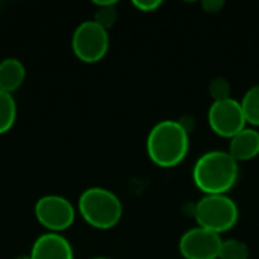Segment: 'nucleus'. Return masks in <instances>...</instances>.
<instances>
[{
    "mask_svg": "<svg viewBox=\"0 0 259 259\" xmlns=\"http://www.w3.org/2000/svg\"><path fill=\"white\" fill-rule=\"evenodd\" d=\"M146 150L149 159L161 167L179 165L190 150V132L179 120H161L147 134Z\"/></svg>",
    "mask_w": 259,
    "mask_h": 259,
    "instance_id": "1",
    "label": "nucleus"
},
{
    "mask_svg": "<svg viewBox=\"0 0 259 259\" xmlns=\"http://www.w3.org/2000/svg\"><path fill=\"white\" fill-rule=\"evenodd\" d=\"M238 162L225 150L203 153L193 167V182L203 196L228 194L238 181Z\"/></svg>",
    "mask_w": 259,
    "mask_h": 259,
    "instance_id": "2",
    "label": "nucleus"
},
{
    "mask_svg": "<svg viewBox=\"0 0 259 259\" xmlns=\"http://www.w3.org/2000/svg\"><path fill=\"white\" fill-rule=\"evenodd\" d=\"M82 219L100 231L112 229L123 217V205L115 193L102 187L85 190L77 202Z\"/></svg>",
    "mask_w": 259,
    "mask_h": 259,
    "instance_id": "3",
    "label": "nucleus"
},
{
    "mask_svg": "<svg viewBox=\"0 0 259 259\" xmlns=\"http://www.w3.org/2000/svg\"><path fill=\"white\" fill-rule=\"evenodd\" d=\"M193 217L199 228L214 234H225L231 231L240 217L237 202L228 194L202 196L193 206Z\"/></svg>",
    "mask_w": 259,
    "mask_h": 259,
    "instance_id": "4",
    "label": "nucleus"
},
{
    "mask_svg": "<svg viewBox=\"0 0 259 259\" xmlns=\"http://www.w3.org/2000/svg\"><path fill=\"white\" fill-rule=\"evenodd\" d=\"M71 47L77 59L85 64H96L109 50V33L94 20H87L74 29Z\"/></svg>",
    "mask_w": 259,
    "mask_h": 259,
    "instance_id": "5",
    "label": "nucleus"
},
{
    "mask_svg": "<svg viewBox=\"0 0 259 259\" xmlns=\"http://www.w3.org/2000/svg\"><path fill=\"white\" fill-rule=\"evenodd\" d=\"M33 211L39 225L53 234L68 229L76 219V211L71 202L58 194H47L38 199Z\"/></svg>",
    "mask_w": 259,
    "mask_h": 259,
    "instance_id": "6",
    "label": "nucleus"
},
{
    "mask_svg": "<svg viewBox=\"0 0 259 259\" xmlns=\"http://www.w3.org/2000/svg\"><path fill=\"white\" fill-rule=\"evenodd\" d=\"M208 124L217 137L228 140L241 132L247 121L240 100L231 97L226 100L212 102L208 109Z\"/></svg>",
    "mask_w": 259,
    "mask_h": 259,
    "instance_id": "7",
    "label": "nucleus"
},
{
    "mask_svg": "<svg viewBox=\"0 0 259 259\" xmlns=\"http://www.w3.org/2000/svg\"><path fill=\"white\" fill-rule=\"evenodd\" d=\"M222 235L203 228H191L179 240V253L184 259H219Z\"/></svg>",
    "mask_w": 259,
    "mask_h": 259,
    "instance_id": "8",
    "label": "nucleus"
},
{
    "mask_svg": "<svg viewBox=\"0 0 259 259\" xmlns=\"http://www.w3.org/2000/svg\"><path fill=\"white\" fill-rule=\"evenodd\" d=\"M30 259H74V255L67 238L61 234L47 232L35 240Z\"/></svg>",
    "mask_w": 259,
    "mask_h": 259,
    "instance_id": "9",
    "label": "nucleus"
},
{
    "mask_svg": "<svg viewBox=\"0 0 259 259\" xmlns=\"http://www.w3.org/2000/svg\"><path fill=\"white\" fill-rule=\"evenodd\" d=\"M229 155L237 161H252L259 155V132L253 127H244L229 140Z\"/></svg>",
    "mask_w": 259,
    "mask_h": 259,
    "instance_id": "10",
    "label": "nucleus"
},
{
    "mask_svg": "<svg viewBox=\"0 0 259 259\" xmlns=\"http://www.w3.org/2000/svg\"><path fill=\"white\" fill-rule=\"evenodd\" d=\"M26 77V68L17 58H6L0 62V91L12 94Z\"/></svg>",
    "mask_w": 259,
    "mask_h": 259,
    "instance_id": "11",
    "label": "nucleus"
},
{
    "mask_svg": "<svg viewBox=\"0 0 259 259\" xmlns=\"http://www.w3.org/2000/svg\"><path fill=\"white\" fill-rule=\"evenodd\" d=\"M247 124L259 127V83L250 87L240 100Z\"/></svg>",
    "mask_w": 259,
    "mask_h": 259,
    "instance_id": "12",
    "label": "nucleus"
},
{
    "mask_svg": "<svg viewBox=\"0 0 259 259\" xmlns=\"http://www.w3.org/2000/svg\"><path fill=\"white\" fill-rule=\"evenodd\" d=\"M97 6V11L94 14V21L100 24L103 29L109 30L118 18L117 12V0H94L93 2Z\"/></svg>",
    "mask_w": 259,
    "mask_h": 259,
    "instance_id": "13",
    "label": "nucleus"
},
{
    "mask_svg": "<svg viewBox=\"0 0 259 259\" xmlns=\"http://www.w3.org/2000/svg\"><path fill=\"white\" fill-rule=\"evenodd\" d=\"M17 103L12 94L0 91V135L6 134L15 123Z\"/></svg>",
    "mask_w": 259,
    "mask_h": 259,
    "instance_id": "14",
    "label": "nucleus"
},
{
    "mask_svg": "<svg viewBox=\"0 0 259 259\" xmlns=\"http://www.w3.org/2000/svg\"><path fill=\"white\" fill-rule=\"evenodd\" d=\"M250 250L246 243L240 240H223L219 259H249Z\"/></svg>",
    "mask_w": 259,
    "mask_h": 259,
    "instance_id": "15",
    "label": "nucleus"
},
{
    "mask_svg": "<svg viewBox=\"0 0 259 259\" xmlns=\"http://www.w3.org/2000/svg\"><path fill=\"white\" fill-rule=\"evenodd\" d=\"M208 91H209V96L212 97V102H219V100L231 99L232 87L226 77L217 76V77L211 79V82L208 85Z\"/></svg>",
    "mask_w": 259,
    "mask_h": 259,
    "instance_id": "16",
    "label": "nucleus"
},
{
    "mask_svg": "<svg viewBox=\"0 0 259 259\" xmlns=\"http://www.w3.org/2000/svg\"><path fill=\"white\" fill-rule=\"evenodd\" d=\"M132 5H134L138 11L149 14V12L158 11V9L162 6V2H161V0H135V2H132Z\"/></svg>",
    "mask_w": 259,
    "mask_h": 259,
    "instance_id": "17",
    "label": "nucleus"
},
{
    "mask_svg": "<svg viewBox=\"0 0 259 259\" xmlns=\"http://www.w3.org/2000/svg\"><path fill=\"white\" fill-rule=\"evenodd\" d=\"M225 8L223 0H203L202 2V9L206 14H219Z\"/></svg>",
    "mask_w": 259,
    "mask_h": 259,
    "instance_id": "18",
    "label": "nucleus"
},
{
    "mask_svg": "<svg viewBox=\"0 0 259 259\" xmlns=\"http://www.w3.org/2000/svg\"><path fill=\"white\" fill-rule=\"evenodd\" d=\"M14 259H30V255H20V256H17V258Z\"/></svg>",
    "mask_w": 259,
    "mask_h": 259,
    "instance_id": "19",
    "label": "nucleus"
},
{
    "mask_svg": "<svg viewBox=\"0 0 259 259\" xmlns=\"http://www.w3.org/2000/svg\"><path fill=\"white\" fill-rule=\"evenodd\" d=\"M91 259H112V258H108V256H96V258H91Z\"/></svg>",
    "mask_w": 259,
    "mask_h": 259,
    "instance_id": "20",
    "label": "nucleus"
}]
</instances>
